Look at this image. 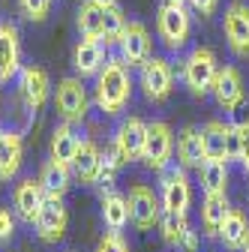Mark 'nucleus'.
<instances>
[{
  "label": "nucleus",
  "instance_id": "1",
  "mask_svg": "<svg viewBox=\"0 0 249 252\" xmlns=\"http://www.w3.org/2000/svg\"><path fill=\"white\" fill-rule=\"evenodd\" d=\"M129 96H132L129 66L120 57H108L105 66L96 72V105L114 117L129 105Z\"/></svg>",
  "mask_w": 249,
  "mask_h": 252
},
{
  "label": "nucleus",
  "instance_id": "2",
  "mask_svg": "<svg viewBox=\"0 0 249 252\" xmlns=\"http://www.w3.org/2000/svg\"><path fill=\"white\" fill-rule=\"evenodd\" d=\"M156 30L168 51H180L192 36V15L183 0H162L156 12Z\"/></svg>",
  "mask_w": 249,
  "mask_h": 252
},
{
  "label": "nucleus",
  "instance_id": "3",
  "mask_svg": "<svg viewBox=\"0 0 249 252\" xmlns=\"http://www.w3.org/2000/svg\"><path fill=\"white\" fill-rule=\"evenodd\" d=\"M216 69H219L216 54L207 45H195L189 54H186V60H183V84L189 87L192 96H207L210 84L216 78Z\"/></svg>",
  "mask_w": 249,
  "mask_h": 252
},
{
  "label": "nucleus",
  "instance_id": "4",
  "mask_svg": "<svg viewBox=\"0 0 249 252\" xmlns=\"http://www.w3.org/2000/svg\"><path fill=\"white\" fill-rule=\"evenodd\" d=\"M54 111L63 123H81L87 117V90L81 78H60L54 87Z\"/></svg>",
  "mask_w": 249,
  "mask_h": 252
},
{
  "label": "nucleus",
  "instance_id": "5",
  "mask_svg": "<svg viewBox=\"0 0 249 252\" xmlns=\"http://www.w3.org/2000/svg\"><path fill=\"white\" fill-rule=\"evenodd\" d=\"M174 153V132L165 120H153L147 123V135H144V150H141V159L147 162V168L153 171H165L168 159Z\"/></svg>",
  "mask_w": 249,
  "mask_h": 252
},
{
  "label": "nucleus",
  "instance_id": "6",
  "mask_svg": "<svg viewBox=\"0 0 249 252\" xmlns=\"http://www.w3.org/2000/svg\"><path fill=\"white\" fill-rule=\"evenodd\" d=\"M138 69H141L138 72V81H141L144 96L150 102H165L171 96V90H174V72L168 66V60H162V57H147Z\"/></svg>",
  "mask_w": 249,
  "mask_h": 252
},
{
  "label": "nucleus",
  "instance_id": "7",
  "mask_svg": "<svg viewBox=\"0 0 249 252\" xmlns=\"http://www.w3.org/2000/svg\"><path fill=\"white\" fill-rule=\"evenodd\" d=\"M144 135H147V123H144L141 117H123V120H120L117 132H114V141H111V150L117 153V162H120V165L141 159Z\"/></svg>",
  "mask_w": 249,
  "mask_h": 252
},
{
  "label": "nucleus",
  "instance_id": "8",
  "mask_svg": "<svg viewBox=\"0 0 249 252\" xmlns=\"http://www.w3.org/2000/svg\"><path fill=\"white\" fill-rule=\"evenodd\" d=\"M126 204H129V222L138 228V231H150L153 225H159V198L156 192H153L150 186L144 183H135L129 189V195H126Z\"/></svg>",
  "mask_w": 249,
  "mask_h": 252
},
{
  "label": "nucleus",
  "instance_id": "9",
  "mask_svg": "<svg viewBox=\"0 0 249 252\" xmlns=\"http://www.w3.org/2000/svg\"><path fill=\"white\" fill-rule=\"evenodd\" d=\"M33 228H36L42 243H60V240H63L66 228H69V213H66L63 198H45V204L39 207V216H36Z\"/></svg>",
  "mask_w": 249,
  "mask_h": 252
},
{
  "label": "nucleus",
  "instance_id": "10",
  "mask_svg": "<svg viewBox=\"0 0 249 252\" xmlns=\"http://www.w3.org/2000/svg\"><path fill=\"white\" fill-rule=\"evenodd\" d=\"M222 33H225L228 48L237 57H249V6L246 3H240V0L228 3L222 15Z\"/></svg>",
  "mask_w": 249,
  "mask_h": 252
},
{
  "label": "nucleus",
  "instance_id": "11",
  "mask_svg": "<svg viewBox=\"0 0 249 252\" xmlns=\"http://www.w3.org/2000/svg\"><path fill=\"white\" fill-rule=\"evenodd\" d=\"M18 93L21 99L30 111H36L48 102L51 96V78L42 66H33V63H27V66L18 69Z\"/></svg>",
  "mask_w": 249,
  "mask_h": 252
},
{
  "label": "nucleus",
  "instance_id": "12",
  "mask_svg": "<svg viewBox=\"0 0 249 252\" xmlns=\"http://www.w3.org/2000/svg\"><path fill=\"white\" fill-rule=\"evenodd\" d=\"M192 204V183L186 177V168H168L162 174V210L186 216Z\"/></svg>",
  "mask_w": 249,
  "mask_h": 252
},
{
  "label": "nucleus",
  "instance_id": "13",
  "mask_svg": "<svg viewBox=\"0 0 249 252\" xmlns=\"http://www.w3.org/2000/svg\"><path fill=\"white\" fill-rule=\"evenodd\" d=\"M210 93H213V99H216V105H219V108L237 111L243 105V96H246L240 72L234 66H219V69H216L213 84H210Z\"/></svg>",
  "mask_w": 249,
  "mask_h": 252
},
{
  "label": "nucleus",
  "instance_id": "14",
  "mask_svg": "<svg viewBox=\"0 0 249 252\" xmlns=\"http://www.w3.org/2000/svg\"><path fill=\"white\" fill-rule=\"evenodd\" d=\"M117 48H120V60L126 63L129 69L132 66H141V63L150 57V48H153L147 27L141 21H126V30H123Z\"/></svg>",
  "mask_w": 249,
  "mask_h": 252
},
{
  "label": "nucleus",
  "instance_id": "15",
  "mask_svg": "<svg viewBox=\"0 0 249 252\" xmlns=\"http://www.w3.org/2000/svg\"><path fill=\"white\" fill-rule=\"evenodd\" d=\"M21 69V39L18 27L9 21H0V84H6Z\"/></svg>",
  "mask_w": 249,
  "mask_h": 252
},
{
  "label": "nucleus",
  "instance_id": "16",
  "mask_svg": "<svg viewBox=\"0 0 249 252\" xmlns=\"http://www.w3.org/2000/svg\"><path fill=\"white\" fill-rule=\"evenodd\" d=\"M45 189L39 180L33 177H24L21 183H15V192H12V204H15V213L24 219L27 225H33L36 222V216H39V207L45 204Z\"/></svg>",
  "mask_w": 249,
  "mask_h": 252
},
{
  "label": "nucleus",
  "instance_id": "17",
  "mask_svg": "<svg viewBox=\"0 0 249 252\" xmlns=\"http://www.w3.org/2000/svg\"><path fill=\"white\" fill-rule=\"evenodd\" d=\"M234 123L225 120H207L201 126V144H204V156L216 162H228V138H231Z\"/></svg>",
  "mask_w": 249,
  "mask_h": 252
},
{
  "label": "nucleus",
  "instance_id": "18",
  "mask_svg": "<svg viewBox=\"0 0 249 252\" xmlns=\"http://www.w3.org/2000/svg\"><path fill=\"white\" fill-rule=\"evenodd\" d=\"M105 42H99V39H87V36H81V42L72 48V66H75V72L81 75V78H87V75H96L102 66H105Z\"/></svg>",
  "mask_w": 249,
  "mask_h": 252
},
{
  "label": "nucleus",
  "instance_id": "19",
  "mask_svg": "<svg viewBox=\"0 0 249 252\" xmlns=\"http://www.w3.org/2000/svg\"><path fill=\"white\" fill-rule=\"evenodd\" d=\"M75 24L81 30V36L87 39H105V0H81Z\"/></svg>",
  "mask_w": 249,
  "mask_h": 252
},
{
  "label": "nucleus",
  "instance_id": "20",
  "mask_svg": "<svg viewBox=\"0 0 249 252\" xmlns=\"http://www.w3.org/2000/svg\"><path fill=\"white\" fill-rule=\"evenodd\" d=\"M72 171L81 183L93 186L99 180V171H102V150L96 141H81L78 153H75V159H72Z\"/></svg>",
  "mask_w": 249,
  "mask_h": 252
},
{
  "label": "nucleus",
  "instance_id": "21",
  "mask_svg": "<svg viewBox=\"0 0 249 252\" xmlns=\"http://www.w3.org/2000/svg\"><path fill=\"white\" fill-rule=\"evenodd\" d=\"M24 159V141L18 132L3 129L0 132V180H12Z\"/></svg>",
  "mask_w": 249,
  "mask_h": 252
},
{
  "label": "nucleus",
  "instance_id": "22",
  "mask_svg": "<svg viewBox=\"0 0 249 252\" xmlns=\"http://www.w3.org/2000/svg\"><path fill=\"white\" fill-rule=\"evenodd\" d=\"M177 159L180 168H201L207 162L204 156V144H201V129L195 126H183L177 135Z\"/></svg>",
  "mask_w": 249,
  "mask_h": 252
},
{
  "label": "nucleus",
  "instance_id": "23",
  "mask_svg": "<svg viewBox=\"0 0 249 252\" xmlns=\"http://www.w3.org/2000/svg\"><path fill=\"white\" fill-rule=\"evenodd\" d=\"M228 195L225 192H204L201 201V228L207 237H219V228L225 222V213H228Z\"/></svg>",
  "mask_w": 249,
  "mask_h": 252
},
{
  "label": "nucleus",
  "instance_id": "24",
  "mask_svg": "<svg viewBox=\"0 0 249 252\" xmlns=\"http://www.w3.org/2000/svg\"><path fill=\"white\" fill-rule=\"evenodd\" d=\"M45 189V195L48 198H63L69 192V186H72V171L69 165L63 162H57V159H48L42 168H39V177H36Z\"/></svg>",
  "mask_w": 249,
  "mask_h": 252
},
{
  "label": "nucleus",
  "instance_id": "25",
  "mask_svg": "<svg viewBox=\"0 0 249 252\" xmlns=\"http://www.w3.org/2000/svg\"><path fill=\"white\" fill-rule=\"evenodd\" d=\"M78 147H81V138L75 135L72 123H63V120H60V123L54 126V132H51V159H57V162H63V165L72 168V159H75Z\"/></svg>",
  "mask_w": 249,
  "mask_h": 252
},
{
  "label": "nucleus",
  "instance_id": "26",
  "mask_svg": "<svg viewBox=\"0 0 249 252\" xmlns=\"http://www.w3.org/2000/svg\"><path fill=\"white\" fill-rule=\"evenodd\" d=\"M246 237H249V219H246V213L240 207H228L225 222L219 228V240L225 243V249L237 252V249H243Z\"/></svg>",
  "mask_w": 249,
  "mask_h": 252
},
{
  "label": "nucleus",
  "instance_id": "27",
  "mask_svg": "<svg viewBox=\"0 0 249 252\" xmlns=\"http://www.w3.org/2000/svg\"><path fill=\"white\" fill-rule=\"evenodd\" d=\"M102 222L108 225V231L126 228V222H129V204H126V198L117 195V192L102 195Z\"/></svg>",
  "mask_w": 249,
  "mask_h": 252
},
{
  "label": "nucleus",
  "instance_id": "28",
  "mask_svg": "<svg viewBox=\"0 0 249 252\" xmlns=\"http://www.w3.org/2000/svg\"><path fill=\"white\" fill-rule=\"evenodd\" d=\"M198 171H201V186H204V192H228V162L207 159Z\"/></svg>",
  "mask_w": 249,
  "mask_h": 252
},
{
  "label": "nucleus",
  "instance_id": "29",
  "mask_svg": "<svg viewBox=\"0 0 249 252\" xmlns=\"http://www.w3.org/2000/svg\"><path fill=\"white\" fill-rule=\"evenodd\" d=\"M189 228V222H186V216L180 213H171V210H162L159 213V231H162V240L168 246H180L183 240V231Z\"/></svg>",
  "mask_w": 249,
  "mask_h": 252
},
{
  "label": "nucleus",
  "instance_id": "30",
  "mask_svg": "<svg viewBox=\"0 0 249 252\" xmlns=\"http://www.w3.org/2000/svg\"><path fill=\"white\" fill-rule=\"evenodd\" d=\"M123 30H126V18H123V9L114 3V0H105V45H117Z\"/></svg>",
  "mask_w": 249,
  "mask_h": 252
},
{
  "label": "nucleus",
  "instance_id": "31",
  "mask_svg": "<svg viewBox=\"0 0 249 252\" xmlns=\"http://www.w3.org/2000/svg\"><path fill=\"white\" fill-rule=\"evenodd\" d=\"M96 252H129V243L123 240L120 231H105L96 243Z\"/></svg>",
  "mask_w": 249,
  "mask_h": 252
},
{
  "label": "nucleus",
  "instance_id": "32",
  "mask_svg": "<svg viewBox=\"0 0 249 252\" xmlns=\"http://www.w3.org/2000/svg\"><path fill=\"white\" fill-rule=\"evenodd\" d=\"M18 6L30 21H42L51 9V0H18Z\"/></svg>",
  "mask_w": 249,
  "mask_h": 252
},
{
  "label": "nucleus",
  "instance_id": "33",
  "mask_svg": "<svg viewBox=\"0 0 249 252\" xmlns=\"http://www.w3.org/2000/svg\"><path fill=\"white\" fill-rule=\"evenodd\" d=\"M237 126V135H240V162H243V171L249 174V117L234 123Z\"/></svg>",
  "mask_w": 249,
  "mask_h": 252
},
{
  "label": "nucleus",
  "instance_id": "34",
  "mask_svg": "<svg viewBox=\"0 0 249 252\" xmlns=\"http://www.w3.org/2000/svg\"><path fill=\"white\" fill-rule=\"evenodd\" d=\"M12 234H15V219H12L9 207H0V243L12 240Z\"/></svg>",
  "mask_w": 249,
  "mask_h": 252
},
{
  "label": "nucleus",
  "instance_id": "35",
  "mask_svg": "<svg viewBox=\"0 0 249 252\" xmlns=\"http://www.w3.org/2000/svg\"><path fill=\"white\" fill-rule=\"evenodd\" d=\"M180 252H198V231L189 225L183 231V240H180V246H177Z\"/></svg>",
  "mask_w": 249,
  "mask_h": 252
},
{
  "label": "nucleus",
  "instance_id": "36",
  "mask_svg": "<svg viewBox=\"0 0 249 252\" xmlns=\"http://www.w3.org/2000/svg\"><path fill=\"white\" fill-rule=\"evenodd\" d=\"M186 3H189L198 15H204V18H207V15H213V12H216V3H219V0H186Z\"/></svg>",
  "mask_w": 249,
  "mask_h": 252
},
{
  "label": "nucleus",
  "instance_id": "37",
  "mask_svg": "<svg viewBox=\"0 0 249 252\" xmlns=\"http://www.w3.org/2000/svg\"><path fill=\"white\" fill-rule=\"evenodd\" d=\"M240 252H249V237H246V243H243V249Z\"/></svg>",
  "mask_w": 249,
  "mask_h": 252
}]
</instances>
